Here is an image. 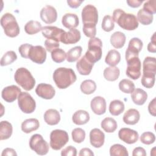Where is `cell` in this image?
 Here are the masks:
<instances>
[{"label":"cell","mask_w":156,"mask_h":156,"mask_svg":"<svg viewBox=\"0 0 156 156\" xmlns=\"http://www.w3.org/2000/svg\"><path fill=\"white\" fill-rule=\"evenodd\" d=\"M29 146L32 151L40 155L47 154L49 149L48 143L40 134H34L30 137Z\"/></svg>","instance_id":"cell-8"},{"label":"cell","mask_w":156,"mask_h":156,"mask_svg":"<svg viewBox=\"0 0 156 156\" xmlns=\"http://www.w3.org/2000/svg\"><path fill=\"white\" fill-rule=\"evenodd\" d=\"M126 40L125 34L119 31L114 32L110 37V43L116 49L122 48L126 43Z\"/></svg>","instance_id":"cell-28"},{"label":"cell","mask_w":156,"mask_h":156,"mask_svg":"<svg viewBox=\"0 0 156 156\" xmlns=\"http://www.w3.org/2000/svg\"><path fill=\"white\" fill-rule=\"evenodd\" d=\"M77 155V149L72 146H69L63 149L61 152L62 156H76Z\"/></svg>","instance_id":"cell-51"},{"label":"cell","mask_w":156,"mask_h":156,"mask_svg":"<svg viewBox=\"0 0 156 156\" xmlns=\"http://www.w3.org/2000/svg\"><path fill=\"white\" fill-rule=\"evenodd\" d=\"M2 156H5V155H8V156H12V155H17V154L16 153L15 151L12 149V148H5L3 150L2 154H1Z\"/></svg>","instance_id":"cell-57"},{"label":"cell","mask_w":156,"mask_h":156,"mask_svg":"<svg viewBox=\"0 0 156 156\" xmlns=\"http://www.w3.org/2000/svg\"><path fill=\"white\" fill-rule=\"evenodd\" d=\"M13 132L12 124L7 121H2L0 123V140L9 139Z\"/></svg>","instance_id":"cell-29"},{"label":"cell","mask_w":156,"mask_h":156,"mask_svg":"<svg viewBox=\"0 0 156 156\" xmlns=\"http://www.w3.org/2000/svg\"><path fill=\"white\" fill-rule=\"evenodd\" d=\"M53 80L56 86L60 89H65L73 84L76 79V75L71 68L60 67L53 73Z\"/></svg>","instance_id":"cell-1"},{"label":"cell","mask_w":156,"mask_h":156,"mask_svg":"<svg viewBox=\"0 0 156 156\" xmlns=\"http://www.w3.org/2000/svg\"><path fill=\"white\" fill-rule=\"evenodd\" d=\"M82 20L83 24L96 25L98 21V12L91 4L85 5L82 10Z\"/></svg>","instance_id":"cell-10"},{"label":"cell","mask_w":156,"mask_h":156,"mask_svg":"<svg viewBox=\"0 0 156 156\" xmlns=\"http://www.w3.org/2000/svg\"><path fill=\"white\" fill-rule=\"evenodd\" d=\"M83 2V1H79V0H68L67 3L68 5L73 8L76 9L80 5V4Z\"/></svg>","instance_id":"cell-56"},{"label":"cell","mask_w":156,"mask_h":156,"mask_svg":"<svg viewBox=\"0 0 156 156\" xmlns=\"http://www.w3.org/2000/svg\"><path fill=\"white\" fill-rule=\"evenodd\" d=\"M41 24L39 21L30 20L24 26V30L29 35H34L41 30Z\"/></svg>","instance_id":"cell-34"},{"label":"cell","mask_w":156,"mask_h":156,"mask_svg":"<svg viewBox=\"0 0 156 156\" xmlns=\"http://www.w3.org/2000/svg\"><path fill=\"white\" fill-rule=\"evenodd\" d=\"M28 58L37 64H42L46 59V51L41 46H32L29 51Z\"/></svg>","instance_id":"cell-11"},{"label":"cell","mask_w":156,"mask_h":156,"mask_svg":"<svg viewBox=\"0 0 156 156\" xmlns=\"http://www.w3.org/2000/svg\"><path fill=\"white\" fill-rule=\"evenodd\" d=\"M105 135L100 129L95 128L92 129L90 132V141L91 144L96 147H102L104 143Z\"/></svg>","instance_id":"cell-17"},{"label":"cell","mask_w":156,"mask_h":156,"mask_svg":"<svg viewBox=\"0 0 156 156\" xmlns=\"http://www.w3.org/2000/svg\"><path fill=\"white\" fill-rule=\"evenodd\" d=\"M126 60L127 63L126 75L133 80H136L140 78L141 63L138 57V54L132 53L126 50Z\"/></svg>","instance_id":"cell-3"},{"label":"cell","mask_w":156,"mask_h":156,"mask_svg":"<svg viewBox=\"0 0 156 156\" xmlns=\"http://www.w3.org/2000/svg\"><path fill=\"white\" fill-rule=\"evenodd\" d=\"M80 32L76 29H71L68 32H65L60 41L65 44H71L77 43L80 39Z\"/></svg>","instance_id":"cell-19"},{"label":"cell","mask_w":156,"mask_h":156,"mask_svg":"<svg viewBox=\"0 0 156 156\" xmlns=\"http://www.w3.org/2000/svg\"><path fill=\"white\" fill-rule=\"evenodd\" d=\"M101 27L105 32H108L112 31L115 27L114 21L112 17L110 15H105L102 20Z\"/></svg>","instance_id":"cell-44"},{"label":"cell","mask_w":156,"mask_h":156,"mask_svg":"<svg viewBox=\"0 0 156 156\" xmlns=\"http://www.w3.org/2000/svg\"><path fill=\"white\" fill-rule=\"evenodd\" d=\"M21 89L16 85H12L5 87L1 93L2 99L7 102H12L15 101L21 93Z\"/></svg>","instance_id":"cell-16"},{"label":"cell","mask_w":156,"mask_h":156,"mask_svg":"<svg viewBox=\"0 0 156 156\" xmlns=\"http://www.w3.org/2000/svg\"><path fill=\"white\" fill-rule=\"evenodd\" d=\"M14 78L15 82L26 91L32 90L35 85V80L30 72L24 67L17 69Z\"/></svg>","instance_id":"cell-4"},{"label":"cell","mask_w":156,"mask_h":156,"mask_svg":"<svg viewBox=\"0 0 156 156\" xmlns=\"http://www.w3.org/2000/svg\"><path fill=\"white\" fill-rule=\"evenodd\" d=\"M82 48L80 46H77L70 49L66 53V60L68 62H74L80 57Z\"/></svg>","instance_id":"cell-37"},{"label":"cell","mask_w":156,"mask_h":156,"mask_svg":"<svg viewBox=\"0 0 156 156\" xmlns=\"http://www.w3.org/2000/svg\"><path fill=\"white\" fill-rule=\"evenodd\" d=\"M71 135L73 141L76 143H81L85 138V132L81 128H76L72 131Z\"/></svg>","instance_id":"cell-43"},{"label":"cell","mask_w":156,"mask_h":156,"mask_svg":"<svg viewBox=\"0 0 156 156\" xmlns=\"http://www.w3.org/2000/svg\"><path fill=\"white\" fill-rule=\"evenodd\" d=\"M143 1H139V0H128L127 1V3L129 7H131L132 8H137L139 7Z\"/></svg>","instance_id":"cell-55"},{"label":"cell","mask_w":156,"mask_h":156,"mask_svg":"<svg viewBox=\"0 0 156 156\" xmlns=\"http://www.w3.org/2000/svg\"><path fill=\"white\" fill-rule=\"evenodd\" d=\"M119 88L122 92L130 94L132 93L135 90V85L130 80L124 79L119 82Z\"/></svg>","instance_id":"cell-40"},{"label":"cell","mask_w":156,"mask_h":156,"mask_svg":"<svg viewBox=\"0 0 156 156\" xmlns=\"http://www.w3.org/2000/svg\"><path fill=\"white\" fill-rule=\"evenodd\" d=\"M52 60L55 63H62L66 58V53L62 49L57 48L51 52Z\"/></svg>","instance_id":"cell-42"},{"label":"cell","mask_w":156,"mask_h":156,"mask_svg":"<svg viewBox=\"0 0 156 156\" xmlns=\"http://www.w3.org/2000/svg\"><path fill=\"white\" fill-rule=\"evenodd\" d=\"M79 155L80 156H93L94 155V153L91 151V149H90L89 148H83L80 151V152L79 154Z\"/></svg>","instance_id":"cell-58"},{"label":"cell","mask_w":156,"mask_h":156,"mask_svg":"<svg viewBox=\"0 0 156 156\" xmlns=\"http://www.w3.org/2000/svg\"><path fill=\"white\" fill-rule=\"evenodd\" d=\"M155 75H149L143 74L141 82L143 87L147 88H151L154 87L155 83Z\"/></svg>","instance_id":"cell-45"},{"label":"cell","mask_w":156,"mask_h":156,"mask_svg":"<svg viewBox=\"0 0 156 156\" xmlns=\"http://www.w3.org/2000/svg\"><path fill=\"white\" fill-rule=\"evenodd\" d=\"M147 50L150 52L155 53L156 52V37L155 32L154 33L151 37V41L147 45Z\"/></svg>","instance_id":"cell-52"},{"label":"cell","mask_w":156,"mask_h":156,"mask_svg":"<svg viewBox=\"0 0 156 156\" xmlns=\"http://www.w3.org/2000/svg\"><path fill=\"white\" fill-rule=\"evenodd\" d=\"M143 9L153 15L156 13V1L155 0H149L144 2Z\"/></svg>","instance_id":"cell-48"},{"label":"cell","mask_w":156,"mask_h":156,"mask_svg":"<svg viewBox=\"0 0 156 156\" xmlns=\"http://www.w3.org/2000/svg\"><path fill=\"white\" fill-rule=\"evenodd\" d=\"M125 108L124 104L122 101L118 99L113 100L110 102L109 105V112L113 116H118L121 114Z\"/></svg>","instance_id":"cell-31"},{"label":"cell","mask_w":156,"mask_h":156,"mask_svg":"<svg viewBox=\"0 0 156 156\" xmlns=\"http://www.w3.org/2000/svg\"><path fill=\"white\" fill-rule=\"evenodd\" d=\"M40 18L46 24L53 23L57 18V10L54 7L46 5L40 11Z\"/></svg>","instance_id":"cell-14"},{"label":"cell","mask_w":156,"mask_h":156,"mask_svg":"<svg viewBox=\"0 0 156 156\" xmlns=\"http://www.w3.org/2000/svg\"><path fill=\"white\" fill-rule=\"evenodd\" d=\"M131 99L134 104L138 105H142L147 99V94L143 89L136 88L131 93Z\"/></svg>","instance_id":"cell-25"},{"label":"cell","mask_w":156,"mask_h":156,"mask_svg":"<svg viewBox=\"0 0 156 156\" xmlns=\"http://www.w3.org/2000/svg\"><path fill=\"white\" fill-rule=\"evenodd\" d=\"M133 156H146V152L145 149L142 147H135L132 152Z\"/></svg>","instance_id":"cell-54"},{"label":"cell","mask_w":156,"mask_h":156,"mask_svg":"<svg viewBox=\"0 0 156 156\" xmlns=\"http://www.w3.org/2000/svg\"><path fill=\"white\" fill-rule=\"evenodd\" d=\"M102 43L98 37L91 38L88 43V50L85 57L93 63L99 61L102 57Z\"/></svg>","instance_id":"cell-6"},{"label":"cell","mask_w":156,"mask_h":156,"mask_svg":"<svg viewBox=\"0 0 156 156\" xmlns=\"http://www.w3.org/2000/svg\"><path fill=\"white\" fill-rule=\"evenodd\" d=\"M110 155L111 156H128L129 153L123 145L115 144L110 148Z\"/></svg>","instance_id":"cell-39"},{"label":"cell","mask_w":156,"mask_h":156,"mask_svg":"<svg viewBox=\"0 0 156 156\" xmlns=\"http://www.w3.org/2000/svg\"><path fill=\"white\" fill-rule=\"evenodd\" d=\"M140 141L142 143L147 145L151 144L155 141V136L151 132H146L141 134Z\"/></svg>","instance_id":"cell-46"},{"label":"cell","mask_w":156,"mask_h":156,"mask_svg":"<svg viewBox=\"0 0 156 156\" xmlns=\"http://www.w3.org/2000/svg\"><path fill=\"white\" fill-rule=\"evenodd\" d=\"M96 26L94 24H83V32L84 34L90 38L95 37L96 34Z\"/></svg>","instance_id":"cell-47"},{"label":"cell","mask_w":156,"mask_h":156,"mask_svg":"<svg viewBox=\"0 0 156 156\" xmlns=\"http://www.w3.org/2000/svg\"><path fill=\"white\" fill-rule=\"evenodd\" d=\"M62 23L66 28L75 29L79 25V18L75 13H66L62 17Z\"/></svg>","instance_id":"cell-21"},{"label":"cell","mask_w":156,"mask_h":156,"mask_svg":"<svg viewBox=\"0 0 156 156\" xmlns=\"http://www.w3.org/2000/svg\"><path fill=\"white\" fill-rule=\"evenodd\" d=\"M44 46L48 52H52L54 49L59 48L60 44L59 42L55 40L52 39H46L44 41Z\"/></svg>","instance_id":"cell-49"},{"label":"cell","mask_w":156,"mask_h":156,"mask_svg":"<svg viewBox=\"0 0 156 156\" xmlns=\"http://www.w3.org/2000/svg\"><path fill=\"white\" fill-rule=\"evenodd\" d=\"M112 18L114 22L124 30H133L138 27L136 16L132 13H126L121 9H116L113 11Z\"/></svg>","instance_id":"cell-2"},{"label":"cell","mask_w":156,"mask_h":156,"mask_svg":"<svg viewBox=\"0 0 156 156\" xmlns=\"http://www.w3.org/2000/svg\"><path fill=\"white\" fill-rule=\"evenodd\" d=\"M18 104L20 110L24 113H32L35 110V101L32 96L27 92L20 93L18 97Z\"/></svg>","instance_id":"cell-9"},{"label":"cell","mask_w":156,"mask_h":156,"mask_svg":"<svg viewBox=\"0 0 156 156\" xmlns=\"http://www.w3.org/2000/svg\"><path fill=\"white\" fill-rule=\"evenodd\" d=\"M35 93L39 97L43 99H51L55 94V90L51 85L41 83L37 85Z\"/></svg>","instance_id":"cell-15"},{"label":"cell","mask_w":156,"mask_h":156,"mask_svg":"<svg viewBox=\"0 0 156 156\" xmlns=\"http://www.w3.org/2000/svg\"><path fill=\"white\" fill-rule=\"evenodd\" d=\"M81 91L85 94H91L96 90V84L93 80L88 79L83 81L80 86Z\"/></svg>","instance_id":"cell-36"},{"label":"cell","mask_w":156,"mask_h":156,"mask_svg":"<svg viewBox=\"0 0 156 156\" xmlns=\"http://www.w3.org/2000/svg\"><path fill=\"white\" fill-rule=\"evenodd\" d=\"M118 136L119 138L124 143L131 144L138 141L139 135L136 130L124 127L119 130Z\"/></svg>","instance_id":"cell-13"},{"label":"cell","mask_w":156,"mask_h":156,"mask_svg":"<svg viewBox=\"0 0 156 156\" xmlns=\"http://www.w3.org/2000/svg\"><path fill=\"white\" fill-rule=\"evenodd\" d=\"M121 60V55L120 53L115 50L112 49L110 50L105 58V63L110 65V66H115L118 65Z\"/></svg>","instance_id":"cell-30"},{"label":"cell","mask_w":156,"mask_h":156,"mask_svg":"<svg viewBox=\"0 0 156 156\" xmlns=\"http://www.w3.org/2000/svg\"><path fill=\"white\" fill-rule=\"evenodd\" d=\"M140 112L135 108L129 109L124 115L122 119L125 124L128 125L136 124L140 120Z\"/></svg>","instance_id":"cell-23"},{"label":"cell","mask_w":156,"mask_h":156,"mask_svg":"<svg viewBox=\"0 0 156 156\" xmlns=\"http://www.w3.org/2000/svg\"><path fill=\"white\" fill-rule=\"evenodd\" d=\"M40 127V123L37 119L29 118L24 121L21 124V130L26 133H29L37 130Z\"/></svg>","instance_id":"cell-27"},{"label":"cell","mask_w":156,"mask_h":156,"mask_svg":"<svg viewBox=\"0 0 156 156\" xmlns=\"http://www.w3.org/2000/svg\"><path fill=\"white\" fill-rule=\"evenodd\" d=\"M143 41L138 38H132L129 42L127 51L136 54H138L143 48Z\"/></svg>","instance_id":"cell-35"},{"label":"cell","mask_w":156,"mask_h":156,"mask_svg":"<svg viewBox=\"0 0 156 156\" xmlns=\"http://www.w3.org/2000/svg\"><path fill=\"white\" fill-rule=\"evenodd\" d=\"M148 111L149 113L153 116H156V108H155V98H154L149 104Z\"/></svg>","instance_id":"cell-53"},{"label":"cell","mask_w":156,"mask_h":156,"mask_svg":"<svg viewBox=\"0 0 156 156\" xmlns=\"http://www.w3.org/2000/svg\"><path fill=\"white\" fill-rule=\"evenodd\" d=\"M69 136L68 133L60 129L52 130L50 133V146L55 151L61 149L68 141Z\"/></svg>","instance_id":"cell-7"},{"label":"cell","mask_w":156,"mask_h":156,"mask_svg":"<svg viewBox=\"0 0 156 156\" xmlns=\"http://www.w3.org/2000/svg\"><path fill=\"white\" fill-rule=\"evenodd\" d=\"M94 63L91 62L86 57L83 55L76 63V68L79 73L81 75H89L93 67Z\"/></svg>","instance_id":"cell-20"},{"label":"cell","mask_w":156,"mask_h":156,"mask_svg":"<svg viewBox=\"0 0 156 156\" xmlns=\"http://www.w3.org/2000/svg\"><path fill=\"white\" fill-rule=\"evenodd\" d=\"M143 74H156V60L153 57H146L143 63Z\"/></svg>","instance_id":"cell-24"},{"label":"cell","mask_w":156,"mask_h":156,"mask_svg":"<svg viewBox=\"0 0 156 156\" xmlns=\"http://www.w3.org/2000/svg\"><path fill=\"white\" fill-rule=\"evenodd\" d=\"M32 46V44H30L28 43H25V44H21L19 47L18 51H19V52L22 57L25 58H28L29 51Z\"/></svg>","instance_id":"cell-50"},{"label":"cell","mask_w":156,"mask_h":156,"mask_svg":"<svg viewBox=\"0 0 156 156\" xmlns=\"http://www.w3.org/2000/svg\"><path fill=\"white\" fill-rule=\"evenodd\" d=\"M44 119L46 124L50 126H54L60 121V115L59 112L53 108L47 110L44 114Z\"/></svg>","instance_id":"cell-22"},{"label":"cell","mask_w":156,"mask_h":156,"mask_svg":"<svg viewBox=\"0 0 156 156\" xmlns=\"http://www.w3.org/2000/svg\"><path fill=\"white\" fill-rule=\"evenodd\" d=\"M41 32L42 35L47 39H52L59 42L65 31L56 26H48L42 27Z\"/></svg>","instance_id":"cell-12"},{"label":"cell","mask_w":156,"mask_h":156,"mask_svg":"<svg viewBox=\"0 0 156 156\" xmlns=\"http://www.w3.org/2000/svg\"><path fill=\"white\" fill-rule=\"evenodd\" d=\"M17 59L16 53L13 51H9L6 52L2 57L0 62L1 66H7L10 65Z\"/></svg>","instance_id":"cell-41"},{"label":"cell","mask_w":156,"mask_h":156,"mask_svg":"<svg viewBox=\"0 0 156 156\" xmlns=\"http://www.w3.org/2000/svg\"><path fill=\"white\" fill-rule=\"evenodd\" d=\"M104 77L108 81H115L120 74L119 69L116 66H109L104 71Z\"/></svg>","instance_id":"cell-32"},{"label":"cell","mask_w":156,"mask_h":156,"mask_svg":"<svg viewBox=\"0 0 156 156\" xmlns=\"http://www.w3.org/2000/svg\"><path fill=\"white\" fill-rule=\"evenodd\" d=\"M90 120L89 113L83 110L76 111L72 116L73 122L76 125H83L87 124Z\"/></svg>","instance_id":"cell-26"},{"label":"cell","mask_w":156,"mask_h":156,"mask_svg":"<svg viewBox=\"0 0 156 156\" xmlns=\"http://www.w3.org/2000/svg\"><path fill=\"white\" fill-rule=\"evenodd\" d=\"M137 20L143 25H149L153 21V15L144 11L143 9L137 13Z\"/></svg>","instance_id":"cell-38"},{"label":"cell","mask_w":156,"mask_h":156,"mask_svg":"<svg viewBox=\"0 0 156 156\" xmlns=\"http://www.w3.org/2000/svg\"><path fill=\"white\" fill-rule=\"evenodd\" d=\"M90 106L93 112L98 115H103L106 111V101L101 96H96L93 98Z\"/></svg>","instance_id":"cell-18"},{"label":"cell","mask_w":156,"mask_h":156,"mask_svg":"<svg viewBox=\"0 0 156 156\" xmlns=\"http://www.w3.org/2000/svg\"><path fill=\"white\" fill-rule=\"evenodd\" d=\"M101 127L107 133L114 132L118 127L116 121L112 118L107 117L104 118L101 124Z\"/></svg>","instance_id":"cell-33"},{"label":"cell","mask_w":156,"mask_h":156,"mask_svg":"<svg viewBox=\"0 0 156 156\" xmlns=\"http://www.w3.org/2000/svg\"><path fill=\"white\" fill-rule=\"evenodd\" d=\"M1 25L5 34L9 37H15L20 34V27L15 17L12 13H5L2 16Z\"/></svg>","instance_id":"cell-5"}]
</instances>
